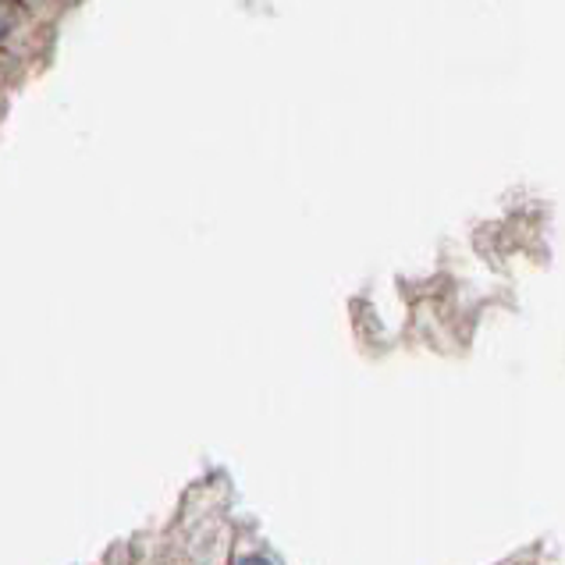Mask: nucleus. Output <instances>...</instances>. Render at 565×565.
I'll return each instance as SVG.
<instances>
[]
</instances>
